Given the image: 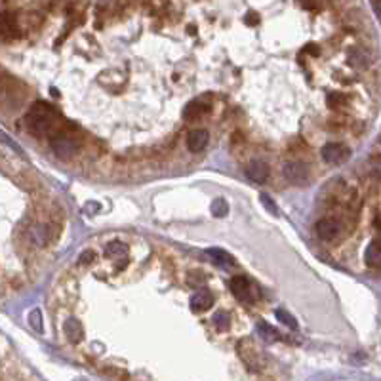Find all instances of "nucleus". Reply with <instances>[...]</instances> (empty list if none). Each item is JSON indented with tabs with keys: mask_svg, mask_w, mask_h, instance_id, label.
Returning a JSON list of instances; mask_svg holds the SVG:
<instances>
[{
	"mask_svg": "<svg viewBox=\"0 0 381 381\" xmlns=\"http://www.w3.org/2000/svg\"><path fill=\"white\" fill-rule=\"evenodd\" d=\"M246 175L248 179L254 181V183H263L269 177V166L261 161H252L246 166Z\"/></svg>",
	"mask_w": 381,
	"mask_h": 381,
	"instance_id": "nucleus-8",
	"label": "nucleus"
},
{
	"mask_svg": "<svg viewBox=\"0 0 381 381\" xmlns=\"http://www.w3.org/2000/svg\"><path fill=\"white\" fill-rule=\"evenodd\" d=\"M206 254L212 257V261H214L215 265H221V267H231V265H234L233 257H231L227 252L219 250V248H208Z\"/></svg>",
	"mask_w": 381,
	"mask_h": 381,
	"instance_id": "nucleus-13",
	"label": "nucleus"
},
{
	"mask_svg": "<svg viewBox=\"0 0 381 381\" xmlns=\"http://www.w3.org/2000/svg\"><path fill=\"white\" fill-rule=\"evenodd\" d=\"M52 151H54L55 156H59L63 161H69V158L76 153V145H74V141H71L69 137L57 135V137L52 139Z\"/></svg>",
	"mask_w": 381,
	"mask_h": 381,
	"instance_id": "nucleus-5",
	"label": "nucleus"
},
{
	"mask_svg": "<svg viewBox=\"0 0 381 381\" xmlns=\"http://www.w3.org/2000/svg\"><path fill=\"white\" fill-rule=\"evenodd\" d=\"M212 303H214V297H212V294L208 292L206 288L198 290V292H196V294L191 297V309H193L194 313L206 311V309L212 307Z\"/></svg>",
	"mask_w": 381,
	"mask_h": 381,
	"instance_id": "nucleus-9",
	"label": "nucleus"
},
{
	"mask_svg": "<svg viewBox=\"0 0 381 381\" xmlns=\"http://www.w3.org/2000/svg\"><path fill=\"white\" fill-rule=\"evenodd\" d=\"M41 322H42V318H41V311H38V309H34V311H31V313H29V324H31V326H33L36 332H42Z\"/></svg>",
	"mask_w": 381,
	"mask_h": 381,
	"instance_id": "nucleus-21",
	"label": "nucleus"
},
{
	"mask_svg": "<svg viewBox=\"0 0 381 381\" xmlns=\"http://www.w3.org/2000/svg\"><path fill=\"white\" fill-rule=\"evenodd\" d=\"M246 25H255V23H259V15L254 14V12H250V14L246 15Z\"/></svg>",
	"mask_w": 381,
	"mask_h": 381,
	"instance_id": "nucleus-26",
	"label": "nucleus"
},
{
	"mask_svg": "<svg viewBox=\"0 0 381 381\" xmlns=\"http://www.w3.org/2000/svg\"><path fill=\"white\" fill-rule=\"evenodd\" d=\"M349 61L353 63L354 67H362V65H368V57L364 55V52H362V50H353V52L349 54Z\"/></svg>",
	"mask_w": 381,
	"mask_h": 381,
	"instance_id": "nucleus-18",
	"label": "nucleus"
},
{
	"mask_svg": "<svg viewBox=\"0 0 381 381\" xmlns=\"http://www.w3.org/2000/svg\"><path fill=\"white\" fill-rule=\"evenodd\" d=\"M320 154L328 164H343L351 156V149L345 147L343 143H326L322 147Z\"/></svg>",
	"mask_w": 381,
	"mask_h": 381,
	"instance_id": "nucleus-3",
	"label": "nucleus"
},
{
	"mask_svg": "<svg viewBox=\"0 0 381 381\" xmlns=\"http://www.w3.org/2000/svg\"><path fill=\"white\" fill-rule=\"evenodd\" d=\"M208 111H210V103H204V101H193V103H189L187 107H185V111H183V118L185 121H196V118H200L202 114H206Z\"/></svg>",
	"mask_w": 381,
	"mask_h": 381,
	"instance_id": "nucleus-10",
	"label": "nucleus"
},
{
	"mask_svg": "<svg viewBox=\"0 0 381 381\" xmlns=\"http://www.w3.org/2000/svg\"><path fill=\"white\" fill-rule=\"evenodd\" d=\"M92 259H94V252H92V250H86V252H82L81 257H78V261H81V263H90Z\"/></svg>",
	"mask_w": 381,
	"mask_h": 381,
	"instance_id": "nucleus-25",
	"label": "nucleus"
},
{
	"mask_svg": "<svg viewBox=\"0 0 381 381\" xmlns=\"http://www.w3.org/2000/svg\"><path fill=\"white\" fill-rule=\"evenodd\" d=\"M364 259L370 267L381 265V240H372L368 244L366 252H364Z\"/></svg>",
	"mask_w": 381,
	"mask_h": 381,
	"instance_id": "nucleus-12",
	"label": "nucleus"
},
{
	"mask_svg": "<svg viewBox=\"0 0 381 381\" xmlns=\"http://www.w3.org/2000/svg\"><path fill=\"white\" fill-rule=\"evenodd\" d=\"M231 292L234 294L236 299L244 301V303H252L254 301L252 290H250V280H248L246 276H242V274L231 278Z\"/></svg>",
	"mask_w": 381,
	"mask_h": 381,
	"instance_id": "nucleus-4",
	"label": "nucleus"
},
{
	"mask_svg": "<svg viewBox=\"0 0 381 381\" xmlns=\"http://www.w3.org/2000/svg\"><path fill=\"white\" fill-rule=\"evenodd\" d=\"M326 103H328V107H330V109H339V107H343V105L347 103V99H345L341 94H330V95H328Z\"/></svg>",
	"mask_w": 381,
	"mask_h": 381,
	"instance_id": "nucleus-20",
	"label": "nucleus"
},
{
	"mask_svg": "<svg viewBox=\"0 0 381 381\" xmlns=\"http://www.w3.org/2000/svg\"><path fill=\"white\" fill-rule=\"evenodd\" d=\"M375 227H377V231L381 233V215L377 217V219H375Z\"/></svg>",
	"mask_w": 381,
	"mask_h": 381,
	"instance_id": "nucleus-28",
	"label": "nucleus"
},
{
	"mask_svg": "<svg viewBox=\"0 0 381 381\" xmlns=\"http://www.w3.org/2000/svg\"><path fill=\"white\" fill-rule=\"evenodd\" d=\"M27 122H29V128L34 135H44V134H50L52 130V122H54V111L50 105L46 103H34L31 113L27 116Z\"/></svg>",
	"mask_w": 381,
	"mask_h": 381,
	"instance_id": "nucleus-1",
	"label": "nucleus"
},
{
	"mask_svg": "<svg viewBox=\"0 0 381 381\" xmlns=\"http://www.w3.org/2000/svg\"><path fill=\"white\" fill-rule=\"evenodd\" d=\"M63 332H65V335H67L73 343H78V341L84 337V328H82V324L76 320V318H69V320L63 324Z\"/></svg>",
	"mask_w": 381,
	"mask_h": 381,
	"instance_id": "nucleus-11",
	"label": "nucleus"
},
{
	"mask_svg": "<svg viewBox=\"0 0 381 381\" xmlns=\"http://www.w3.org/2000/svg\"><path fill=\"white\" fill-rule=\"evenodd\" d=\"M370 168H372V174L381 179V154H375V156H372V161H370Z\"/></svg>",
	"mask_w": 381,
	"mask_h": 381,
	"instance_id": "nucleus-23",
	"label": "nucleus"
},
{
	"mask_svg": "<svg viewBox=\"0 0 381 381\" xmlns=\"http://www.w3.org/2000/svg\"><path fill=\"white\" fill-rule=\"evenodd\" d=\"M339 223L334 219H320L318 223H316V227H314V231H316V234H318V238L320 240H334L335 236L339 234Z\"/></svg>",
	"mask_w": 381,
	"mask_h": 381,
	"instance_id": "nucleus-7",
	"label": "nucleus"
},
{
	"mask_svg": "<svg viewBox=\"0 0 381 381\" xmlns=\"http://www.w3.org/2000/svg\"><path fill=\"white\" fill-rule=\"evenodd\" d=\"M208 141H210V134L202 128H196L187 135V147L191 153H200L206 149Z\"/></svg>",
	"mask_w": 381,
	"mask_h": 381,
	"instance_id": "nucleus-6",
	"label": "nucleus"
},
{
	"mask_svg": "<svg viewBox=\"0 0 381 381\" xmlns=\"http://www.w3.org/2000/svg\"><path fill=\"white\" fill-rule=\"evenodd\" d=\"M214 324L217 326V330H227L229 328V314L225 313V311H217V313L214 314Z\"/></svg>",
	"mask_w": 381,
	"mask_h": 381,
	"instance_id": "nucleus-19",
	"label": "nucleus"
},
{
	"mask_svg": "<svg viewBox=\"0 0 381 381\" xmlns=\"http://www.w3.org/2000/svg\"><path fill=\"white\" fill-rule=\"evenodd\" d=\"M227 212H229V206L223 198H217V200L212 202V214H214L215 217H223V215H227Z\"/></svg>",
	"mask_w": 381,
	"mask_h": 381,
	"instance_id": "nucleus-17",
	"label": "nucleus"
},
{
	"mask_svg": "<svg viewBox=\"0 0 381 381\" xmlns=\"http://www.w3.org/2000/svg\"><path fill=\"white\" fill-rule=\"evenodd\" d=\"M33 238H34V242H36L38 246H42V244L46 242V229H44V227H36L33 231Z\"/></svg>",
	"mask_w": 381,
	"mask_h": 381,
	"instance_id": "nucleus-24",
	"label": "nucleus"
},
{
	"mask_svg": "<svg viewBox=\"0 0 381 381\" xmlns=\"http://www.w3.org/2000/svg\"><path fill=\"white\" fill-rule=\"evenodd\" d=\"M105 255H107V257H116V259L126 257V255H128V246H126V244H122V242H118V240L109 242L107 246H105Z\"/></svg>",
	"mask_w": 381,
	"mask_h": 381,
	"instance_id": "nucleus-14",
	"label": "nucleus"
},
{
	"mask_svg": "<svg viewBox=\"0 0 381 381\" xmlns=\"http://www.w3.org/2000/svg\"><path fill=\"white\" fill-rule=\"evenodd\" d=\"M372 8H374L375 15L381 19V0H372Z\"/></svg>",
	"mask_w": 381,
	"mask_h": 381,
	"instance_id": "nucleus-27",
	"label": "nucleus"
},
{
	"mask_svg": "<svg viewBox=\"0 0 381 381\" xmlns=\"http://www.w3.org/2000/svg\"><path fill=\"white\" fill-rule=\"evenodd\" d=\"M276 318H278V322H282L284 326L292 328V330H297V320L294 318V314H290L288 311H284V309H276Z\"/></svg>",
	"mask_w": 381,
	"mask_h": 381,
	"instance_id": "nucleus-16",
	"label": "nucleus"
},
{
	"mask_svg": "<svg viewBox=\"0 0 381 381\" xmlns=\"http://www.w3.org/2000/svg\"><path fill=\"white\" fill-rule=\"evenodd\" d=\"M284 177L288 179V183H292L295 187H305L311 181V172H309L307 164L292 161L284 164Z\"/></svg>",
	"mask_w": 381,
	"mask_h": 381,
	"instance_id": "nucleus-2",
	"label": "nucleus"
},
{
	"mask_svg": "<svg viewBox=\"0 0 381 381\" xmlns=\"http://www.w3.org/2000/svg\"><path fill=\"white\" fill-rule=\"evenodd\" d=\"M259 198H261V204L265 206V210H267L269 214H273V215H278V208H276V204H274L271 198H269V194H259Z\"/></svg>",
	"mask_w": 381,
	"mask_h": 381,
	"instance_id": "nucleus-22",
	"label": "nucleus"
},
{
	"mask_svg": "<svg viewBox=\"0 0 381 381\" xmlns=\"http://www.w3.org/2000/svg\"><path fill=\"white\" fill-rule=\"evenodd\" d=\"M257 334H259L265 341H276L280 337V334H278L273 326H269L267 322H263V320L257 322Z\"/></svg>",
	"mask_w": 381,
	"mask_h": 381,
	"instance_id": "nucleus-15",
	"label": "nucleus"
}]
</instances>
